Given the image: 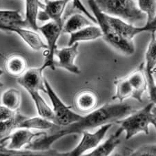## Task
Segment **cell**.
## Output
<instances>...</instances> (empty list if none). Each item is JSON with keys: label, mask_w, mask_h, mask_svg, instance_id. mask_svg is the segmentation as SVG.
<instances>
[{"label": "cell", "mask_w": 156, "mask_h": 156, "mask_svg": "<svg viewBox=\"0 0 156 156\" xmlns=\"http://www.w3.org/2000/svg\"><path fill=\"white\" fill-rule=\"evenodd\" d=\"M115 86V93L112 100L119 102H124V100L133 98V89L127 77L118 79L114 82Z\"/></svg>", "instance_id": "obj_27"}, {"label": "cell", "mask_w": 156, "mask_h": 156, "mask_svg": "<svg viewBox=\"0 0 156 156\" xmlns=\"http://www.w3.org/2000/svg\"><path fill=\"white\" fill-rule=\"evenodd\" d=\"M22 103V94L19 90L15 88H8L2 93L1 104L10 110L17 111Z\"/></svg>", "instance_id": "obj_25"}, {"label": "cell", "mask_w": 156, "mask_h": 156, "mask_svg": "<svg viewBox=\"0 0 156 156\" xmlns=\"http://www.w3.org/2000/svg\"><path fill=\"white\" fill-rule=\"evenodd\" d=\"M102 37V33L100 28L95 24L90 25L70 35L68 46L82 41H93Z\"/></svg>", "instance_id": "obj_19"}, {"label": "cell", "mask_w": 156, "mask_h": 156, "mask_svg": "<svg viewBox=\"0 0 156 156\" xmlns=\"http://www.w3.org/2000/svg\"><path fill=\"white\" fill-rule=\"evenodd\" d=\"M133 89V99L137 102H142V95L148 90V82L144 71V63H142L137 69L132 72L128 77Z\"/></svg>", "instance_id": "obj_14"}, {"label": "cell", "mask_w": 156, "mask_h": 156, "mask_svg": "<svg viewBox=\"0 0 156 156\" xmlns=\"http://www.w3.org/2000/svg\"><path fill=\"white\" fill-rule=\"evenodd\" d=\"M155 84H156V83H155Z\"/></svg>", "instance_id": "obj_40"}, {"label": "cell", "mask_w": 156, "mask_h": 156, "mask_svg": "<svg viewBox=\"0 0 156 156\" xmlns=\"http://www.w3.org/2000/svg\"><path fill=\"white\" fill-rule=\"evenodd\" d=\"M70 1L71 0H45L44 9L39 12L38 20H48L63 26L64 22L62 20V15Z\"/></svg>", "instance_id": "obj_12"}, {"label": "cell", "mask_w": 156, "mask_h": 156, "mask_svg": "<svg viewBox=\"0 0 156 156\" xmlns=\"http://www.w3.org/2000/svg\"><path fill=\"white\" fill-rule=\"evenodd\" d=\"M113 124H106L100 127L94 133L83 132L82 137L76 147L68 152H60V156H82L87 151L94 149L105 138L106 133L112 127Z\"/></svg>", "instance_id": "obj_7"}, {"label": "cell", "mask_w": 156, "mask_h": 156, "mask_svg": "<svg viewBox=\"0 0 156 156\" xmlns=\"http://www.w3.org/2000/svg\"><path fill=\"white\" fill-rule=\"evenodd\" d=\"M71 1H72L73 5V7L75 9H76L77 10H79L80 12H81L83 15L87 16L88 19L91 20L95 24H97V20H96L95 17L90 13V12L88 11L87 9V8H86L84 6V4H82L81 0H71Z\"/></svg>", "instance_id": "obj_30"}, {"label": "cell", "mask_w": 156, "mask_h": 156, "mask_svg": "<svg viewBox=\"0 0 156 156\" xmlns=\"http://www.w3.org/2000/svg\"><path fill=\"white\" fill-rule=\"evenodd\" d=\"M45 69L42 65L37 68L28 69L25 73L18 77L17 82L27 92L29 91H42L46 92L43 73Z\"/></svg>", "instance_id": "obj_10"}, {"label": "cell", "mask_w": 156, "mask_h": 156, "mask_svg": "<svg viewBox=\"0 0 156 156\" xmlns=\"http://www.w3.org/2000/svg\"><path fill=\"white\" fill-rule=\"evenodd\" d=\"M26 17L24 18L27 27H29L33 30L37 31L39 28L37 25L38 15L40 9H43L44 4L40 0H25Z\"/></svg>", "instance_id": "obj_20"}, {"label": "cell", "mask_w": 156, "mask_h": 156, "mask_svg": "<svg viewBox=\"0 0 156 156\" xmlns=\"http://www.w3.org/2000/svg\"><path fill=\"white\" fill-rule=\"evenodd\" d=\"M137 6L146 15V24L152 22L156 16V0H137Z\"/></svg>", "instance_id": "obj_28"}, {"label": "cell", "mask_w": 156, "mask_h": 156, "mask_svg": "<svg viewBox=\"0 0 156 156\" xmlns=\"http://www.w3.org/2000/svg\"><path fill=\"white\" fill-rule=\"evenodd\" d=\"M107 18L109 23L117 31V33L123 38L129 41H132L136 35L142 33L147 31L148 32L154 31L151 27L147 24L144 27H136L133 24H129L118 18L110 17L108 15H107Z\"/></svg>", "instance_id": "obj_13"}, {"label": "cell", "mask_w": 156, "mask_h": 156, "mask_svg": "<svg viewBox=\"0 0 156 156\" xmlns=\"http://www.w3.org/2000/svg\"><path fill=\"white\" fill-rule=\"evenodd\" d=\"M156 67V36L155 31L151 32V40L145 54L144 71L148 82V90L151 102L156 105V84L153 77Z\"/></svg>", "instance_id": "obj_8"}, {"label": "cell", "mask_w": 156, "mask_h": 156, "mask_svg": "<svg viewBox=\"0 0 156 156\" xmlns=\"http://www.w3.org/2000/svg\"><path fill=\"white\" fill-rule=\"evenodd\" d=\"M88 5L92 10L93 16L97 20V24L100 28L102 38L111 47L125 55H132L136 52L133 41L127 40L119 35L109 23L107 15L99 9L94 0H88Z\"/></svg>", "instance_id": "obj_2"}, {"label": "cell", "mask_w": 156, "mask_h": 156, "mask_svg": "<svg viewBox=\"0 0 156 156\" xmlns=\"http://www.w3.org/2000/svg\"><path fill=\"white\" fill-rule=\"evenodd\" d=\"M44 84L46 90V93L48 95L52 104V109L55 115V124L56 125H69L82 118L83 115L75 113L72 110L71 106L66 105L61 100L46 78L44 80Z\"/></svg>", "instance_id": "obj_5"}, {"label": "cell", "mask_w": 156, "mask_h": 156, "mask_svg": "<svg viewBox=\"0 0 156 156\" xmlns=\"http://www.w3.org/2000/svg\"><path fill=\"white\" fill-rule=\"evenodd\" d=\"M98 101V96L94 91L84 90L75 95L74 104L80 112L88 114L97 108Z\"/></svg>", "instance_id": "obj_16"}, {"label": "cell", "mask_w": 156, "mask_h": 156, "mask_svg": "<svg viewBox=\"0 0 156 156\" xmlns=\"http://www.w3.org/2000/svg\"><path fill=\"white\" fill-rule=\"evenodd\" d=\"M104 14L118 18L134 24L147 20V16L137 6L134 0H94Z\"/></svg>", "instance_id": "obj_3"}, {"label": "cell", "mask_w": 156, "mask_h": 156, "mask_svg": "<svg viewBox=\"0 0 156 156\" xmlns=\"http://www.w3.org/2000/svg\"><path fill=\"white\" fill-rule=\"evenodd\" d=\"M130 156H156V144L142 145L133 151Z\"/></svg>", "instance_id": "obj_29"}, {"label": "cell", "mask_w": 156, "mask_h": 156, "mask_svg": "<svg viewBox=\"0 0 156 156\" xmlns=\"http://www.w3.org/2000/svg\"><path fill=\"white\" fill-rule=\"evenodd\" d=\"M79 43H75L67 47L57 49L55 53V57L58 58L55 60V68L63 69L75 75H80L81 71L76 64L75 63V59L79 55Z\"/></svg>", "instance_id": "obj_9"}, {"label": "cell", "mask_w": 156, "mask_h": 156, "mask_svg": "<svg viewBox=\"0 0 156 156\" xmlns=\"http://www.w3.org/2000/svg\"><path fill=\"white\" fill-rule=\"evenodd\" d=\"M3 74H4V71L2 69H0V77H1Z\"/></svg>", "instance_id": "obj_35"}, {"label": "cell", "mask_w": 156, "mask_h": 156, "mask_svg": "<svg viewBox=\"0 0 156 156\" xmlns=\"http://www.w3.org/2000/svg\"><path fill=\"white\" fill-rule=\"evenodd\" d=\"M3 147H5L4 145H0V149H1V148H2Z\"/></svg>", "instance_id": "obj_38"}, {"label": "cell", "mask_w": 156, "mask_h": 156, "mask_svg": "<svg viewBox=\"0 0 156 156\" xmlns=\"http://www.w3.org/2000/svg\"><path fill=\"white\" fill-rule=\"evenodd\" d=\"M5 69L10 76L20 77L28 70L27 59L22 55L12 54L6 58Z\"/></svg>", "instance_id": "obj_18"}, {"label": "cell", "mask_w": 156, "mask_h": 156, "mask_svg": "<svg viewBox=\"0 0 156 156\" xmlns=\"http://www.w3.org/2000/svg\"><path fill=\"white\" fill-rule=\"evenodd\" d=\"M3 86H4V84H3V83H2V82H0V88L3 87Z\"/></svg>", "instance_id": "obj_37"}, {"label": "cell", "mask_w": 156, "mask_h": 156, "mask_svg": "<svg viewBox=\"0 0 156 156\" xmlns=\"http://www.w3.org/2000/svg\"><path fill=\"white\" fill-rule=\"evenodd\" d=\"M59 153L58 151L52 149L46 151L10 150L6 147L0 149V156H59Z\"/></svg>", "instance_id": "obj_24"}, {"label": "cell", "mask_w": 156, "mask_h": 156, "mask_svg": "<svg viewBox=\"0 0 156 156\" xmlns=\"http://www.w3.org/2000/svg\"><path fill=\"white\" fill-rule=\"evenodd\" d=\"M0 58H5L4 55L2 53H1V52H0Z\"/></svg>", "instance_id": "obj_36"}, {"label": "cell", "mask_w": 156, "mask_h": 156, "mask_svg": "<svg viewBox=\"0 0 156 156\" xmlns=\"http://www.w3.org/2000/svg\"><path fill=\"white\" fill-rule=\"evenodd\" d=\"M17 113V111L10 110V109L1 104L0 105V122L7 121L13 118L16 115Z\"/></svg>", "instance_id": "obj_31"}, {"label": "cell", "mask_w": 156, "mask_h": 156, "mask_svg": "<svg viewBox=\"0 0 156 156\" xmlns=\"http://www.w3.org/2000/svg\"><path fill=\"white\" fill-rule=\"evenodd\" d=\"M133 150L127 147H119L114 151V152L110 156H130Z\"/></svg>", "instance_id": "obj_32"}, {"label": "cell", "mask_w": 156, "mask_h": 156, "mask_svg": "<svg viewBox=\"0 0 156 156\" xmlns=\"http://www.w3.org/2000/svg\"><path fill=\"white\" fill-rule=\"evenodd\" d=\"M46 132L35 133L32 130L26 129H17L8 137L6 140L9 142L6 146L10 150H22L33 143L36 139L44 136Z\"/></svg>", "instance_id": "obj_11"}, {"label": "cell", "mask_w": 156, "mask_h": 156, "mask_svg": "<svg viewBox=\"0 0 156 156\" xmlns=\"http://www.w3.org/2000/svg\"><path fill=\"white\" fill-rule=\"evenodd\" d=\"M55 124L50 120L40 116L26 118L18 124L17 129H26L39 131H50L53 129Z\"/></svg>", "instance_id": "obj_22"}, {"label": "cell", "mask_w": 156, "mask_h": 156, "mask_svg": "<svg viewBox=\"0 0 156 156\" xmlns=\"http://www.w3.org/2000/svg\"><path fill=\"white\" fill-rule=\"evenodd\" d=\"M95 24L84 15L76 13L70 16L64 23L62 33L71 35L87 27Z\"/></svg>", "instance_id": "obj_21"}, {"label": "cell", "mask_w": 156, "mask_h": 156, "mask_svg": "<svg viewBox=\"0 0 156 156\" xmlns=\"http://www.w3.org/2000/svg\"><path fill=\"white\" fill-rule=\"evenodd\" d=\"M25 118L26 116L17 113L13 118L7 121L0 122V145H4L8 137L17 129L18 124Z\"/></svg>", "instance_id": "obj_26"}, {"label": "cell", "mask_w": 156, "mask_h": 156, "mask_svg": "<svg viewBox=\"0 0 156 156\" xmlns=\"http://www.w3.org/2000/svg\"><path fill=\"white\" fill-rule=\"evenodd\" d=\"M13 33L19 36L33 51H39L42 49L45 51L47 48L46 42L35 30L26 28H17L13 30Z\"/></svg>", "instance_id": "obj_17"}, {"label": "cell", "mask_w": 156, "mask_h": 156, "mask_svg": "<svg viewBox=\"0 0 156 156\" xmlns=\"http://www.w3.org/2000/svg\"><path fill=\"white\" fill-rule=\"evenodd\" d=\"M51 1H54V0H51Z\"/></svg>", "instance_id": "obj_39"}, {"label": "cell", "mask_w": 156, "mask_h": 156, "mask_svg": "<svg viewBox=\"0 0 156 156\" xmlns=\"http://www.w3.org/2000/svg\"><path fill=\"white\" fill-rule=\"evenodd\" d=\"M151 124L156 130V106H154L152 109V122Z\"/></svg>", "instance_id": "obj_33"}, {"label": "cell", "mask_w": 156, "mask_h": 156, "mask_svg": "<svg viewBox=\"0 0 156 156\" xmlns=\"http://www.w3.org/2000/svg\"><path fill=\"white\" fill-rule=\"evenodd\" d=\"M155 104L151 102L138 111H135L126 118L117 121L119 127L126 133V140H130L140 133L149 135L152 122V109Z\"/></svg>", "instance_id": "obj_4"}, {"label": "cell", "mask_w": 156, "mask_h": 156, "mask_svg": "<svg viewBox=\"0 0 156 156\" xmlns=\"http://www.w3.org/2000/svg\"><path fill=\"white\" fill-rule=\"evenodd\" d=\"M0 30H2V31H3V32H4V27H3V26H2V22H1V18H0Z\"/></svg>", "instance_id": "obj_34"}, {"label": "cell", "mask_w": 156, "mask_h": 156, "mask_svg": "<svg viewBox=\"0 0 156 156\" xmlns=\"http://www.w3.org/2000/svg\"><path fill=\"white\" fill-rule=\"evenodd\" d=\"M28 93L35 104L38 116L55 123V115L53 109L42 98L40 93L39 91H29Z\"/></svg>", "instance_id": "obj_23"}, {"label": "cell", "mask_w": 156, "mask_h": 156, "mask_svg": "<svg viewBox=\"0 0 156 156\" xmlns=\"http://www.w3.org/2000/svg\"><path fill=\"white\" fill-rule=\"evenodd\" d=\"M62 28L63 26L54 22H49L41 27H39L38 30L42 33L47 46V48L44 51V53L45 59L42 64L45 69H51L55 70L56 69L55 66V53L58 49V41L62 33Z\"/></svg>", "instance_id": "obj_6"}, {"label": "cell", "mask_w": 156, "mask_h": 156, "mask_svg": "<svg viewBox=\"0 0 156 156\" xmlns=\"http://www.w3.org/2000/svg\"><path fill=\"white\" fill-rule=\"evenodd\" d=\"M123 132V130L119 127V129L113 134L111 135L107 140L102 143L100 142L97 147L92 149L91 151L82 156H110L120 144L119 137Z\"/></svg>", "instance_id": "obj_15"}, {"label": "cell", "mask_w": 156, "mask_h": 156, "mask_svg": "<svg viewBox=\"0 0 156 156\" xmlns=\"http://www.w3.org/2000/svg\"><path fill=\"white\" fill-rule=\"evenodd\" d=\"M133 106L128 103L118 102L106 104L101 107L96 108L85 115L77 122L67 126H54L48 133L36 139L34 142L24 149L34 151H46L51 149L55 142L62 137L72 134H80L88 130L100 127L106 124H113L122 118H126L133 112Z\"/></svg>", "instance_id": "obj_1"}]
</instances>
